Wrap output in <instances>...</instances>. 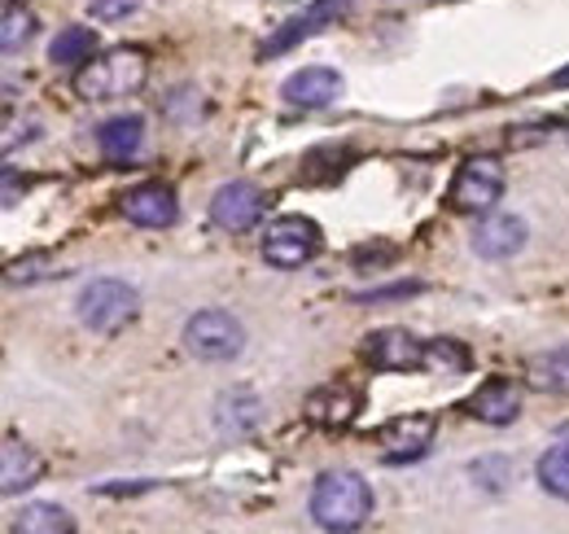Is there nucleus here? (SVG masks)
I'll return each mask as SVG.
<instances>
[{
  "label": "nucleus",
  "instance_id": "1",
  "mask_svg": "<svg viewBox=\"0 0 569 534\" xmlns=\"http://www.w3.org/2000/svg\"><path fill=\"white\" fill-rule=\"evenodd\" d=\"M311 522L320 531H359L372 517V486L359 477L356 468H329L311 486Z\"/></svg>",
  "mask_w": 569,
  "mask_h": 534
},
{
  "label": "nucleus",
  "instance_id": "2",
  "mask_svg": "<svg viewBox=\"0 0 569 534\" xmlns=\"http://www.w3.org/2000/svg\"><path fill=\"white\" fill-rule=\"evenodd\" d=\"M144 79H149V58L141 49H110V53L83 62V70L74 75V88L88 101H119V97L141 92Z\"/></svg>",
  "mask_w": 569,
  "mask_h": 534
},
{
  "label": "nucleus",
  "instance_id": "3",
  "mask_svg": "<svg viewBox=\"0 0 569 534\" xmlns=\"http://www.w3.org/2000/svg\"><path fill=\"white\" fill-rule=\"evenodd\" d=\"M74 316L92 334H119L141 316V294H137V285H128L119 276H97L92 285H83Z\"/></svg>",
  "mask_w": 569,
  "mask_h": 534
},
{
  "label": "nucleus",
  "instance_id": "4",
  "mask_svg": "<svg viewBox=\"0 0 569 534\" xmlns=\"http://www.w3.org/2000/svg\"><path fill=\"white\" fill-rule=\"evenodd\" d=\"M184 350L202 364H228L246 350V325L232 312L207 307V312L184 320Z\"/></svg>",
  "mask_w": 569,
  "mask_h": 534
},
{
  "label": "nucleus",
  "instance_id": "5",
  "mask_svg": "<svg viewBox=\"0 0 569 534\" xmlns=\"http://www.w3.org/2000/svg\"><path fill=\"white\" fill-rule=\"evenodd\" d=\"M320 246H325V233L307 215H277L263 228V259L272 267H281V271L311 264L320 255Z\"/></svg>",
  "mask_w": 569,
  "mask_h": 534
},
{
  "label": "nucleus",
  "instance_id": "6",
  "mask_svg": "<svg viewBox=\"0 0 569 534\" xmlns=\"http://www.w3.org/2000/svg\"><path fill=\"white\" fill-rule=\"evenodd\" d=\"M499 198H503V162L491 158V154L465 158V167L451 180L447 201L456 210H465V215H487V210H496Z\"/></svg>",
  "mask_w": 569,
  "mask_h": 534
},
{
  "label": "nucleus",
  "instance_id": "7",
  "mask_svg": "<svg viewBox=\"0 0 569 534\" xmlns=\"http://www.w3.org/2000/svg\"><path fill=\"white\" fill-rule=\"evenodd\" d=\"M363 364H372L377 373H412V368H426V342L399 325H386V329H372L359 346Z\"/></svg>",
  "mask_w": 569,
  "mask_h": 534
},
{
  "label": "nucleus",
  "instance_id": "8",
  "mask_svg": "<svg viewBox=\"0 0 569 534\" xmlns=\"http://www.w3.org/2000/svg\"><path fill=\"white\" fill-rule=\"evenodd\" d=\"M263 189L250 180H228L211 194V219L223 233H250L263 219Z\"/></svg>",
  "mask_w": 569,
  "mask_h": 534
},
{
  "label": "nucleus",
  "instance_id": "9",
  "mask_svg": "<svg viewBox=\"0 0 569 534\" xmlns=\"http://www.w3.org/2000/svg\"><path fill=\"white\" fill-rule=\"evenodd\" d=\"M526 241H530L526 219H521V215H496V210H487V215L478 219L473 237H469L473 255H478V259H491V264H503V259L521 255Z\"/></svg>",
  "mask_w": 569,
  "mask_h": 534
},
{
  "label": "nucleus",
  "instance_id": "10",
  "mask_svg": "<svg viewBox=\"0 0 569 534\" xmlns=\"http://www.w3.org/2000/svg\"><path fill=\"white\" fill-rule=\"evenodd\" d=\"M433 434H438V421L429 412H408V416H395L381 425L377 443L386 452V461H421L429 447H433Z\"/></svg>",
  "mask_w": 569,
  "mask_h": 534
},
{
  "label": "nucleus",
  "instance_id": "11",
  "mask_svg": "<svg viewBox=\"0 0 569 534\" xmlns=\"http://www.w3.org/2000/svg\"><path fill=\"white\" fill-rule=\"evenodd\" d=\"M123 215L132 219V224H141V228H171L176 219H180V198H176V189L171 185H162V180H144V185H132L123 198Z\"/></svg>",
  "mask_w": 569,
  "mask_h": 534
},
{
  "label": "nucleus",
  "instance_id": "12",
  "mask_svg": "<svg viewBox=\"0 0 569 534\" xmlns=\"http://www.w3.org/2000/svg\"><path fill=\"white\" fill-rule=\"evenodd\" d=\"M281 97L293 110H325L342 97V75L333 67H302L281 83Z\"/></svg>",
  "mask_w": 569,
  "mask_h": 534
},
{
  "label": "nucleus",
  "instance_id": "13",
  "mask_svg": "<svg viewBox=\"0 0 569 534\" xmlns=\"http://www.w3.org/2000/svg\"><path fill=\"white\" fill-rule=\"evenodd\" d=\"M268 416V403L254 390H223L214 403V429L223 438H250Z\"/></svg>",
  "mask_w": 569,
  "mask_h": 534
},
{
  "label": "nucleus",
  "instance_id": "14",
  "mask_svg": "<svg viewBox=\"0 0 569 534\" xmlns=\"http://www.w3.org/2000/svg\"><path fill=\"white\" fill-rule=\"evenodd\" d=\"M347 4H356V0H316L307 13H298V18H289L284 27L272 31V40H263V49H259V58H277V53H289L298 40H307V36H316L325 22H333Z\"/></svg>",
  "mask_w": 569,
  "mask_h": 534
},
{
  "label": "nucleus",
  "instance_id": "15",
  "mask_svg": "<svg viewBox=\"0 0 569 534\" xmlns=\"http://www.w3.org/2000/svg\"><path fill=\"white\" fill-rule=\"evenodd\" d=\"M469 416H478L482 425H512L521 416V390L508 377H491L469 395Z\"/></svg>",
  "mask_w": 569,
  "mask_h": 534
},
{
  "label": "nucleus",
  "instance_id": "16",
  "mask_svg": "<svg viewBox=\"0 0 569 534\" xmlns=\"http://www.w3.org/2000/svg\"><path fill=\"white\" fill-rule=\"evenodd\" d=\"M359 412V390L347 382H329L307 399V421L325 425V429H347Z\"/></svg>",
  "mask_w": 569,
  "mask_h": 534
},
{
  "label": "nucleus",
  "instance_id": "17",
  "mask_svg": "<svg viewBox=\"0 0 569 534\" xmlns=\"http://www.w3.org/2000/svg\"><path fill=\"white\" fill-rule=\"evenodd\" d=\"M97 145H101V154H106L110 162H128V158H137L144 145V119L141 115L106 119V123L97 128Z\"/></svg>",
  "mask_w": 569,
  "mask_h": 534
},
{
  "label": "nucleus",
  "instance_id": "18",
  "mask_svg": "<svg viewBox=\"0 0 569 534\" xmlns=\"http://www.w3.org/2000/svg\"><path fill=\"white\" fill-rule=\"evenodd\" d=\"M40 473H44V461L27 443H18V438L4 443V452H0V491L4 495H18V491L36 486Z\"/></svg>",
  "mask_w": 569,
  "mask_h": 534
},
{
  "label": "nucleus",
  "instance_id": "19",
  "mask_svg": "<svg viewBox=\"0 0 569 534\" xmlns=\"http://www.w3.org/2000/svg\"><path fill=\"white\" fill-rule=\"evenodd\" d=\"M526 382L530 390H543V395H569V346L535 355L526 364Z\"/></svg>",
  "mask_w": 569,
  "mask_h": 534
},
{
  "label": "nucleus",
  "instance_id": "20",
  "mask_svg": "<svg viewBox=\"0 0 569 534\" xmlns=\"http://www.w3.org/2000/svg\"><path fill=\"white\" fill-rule=\"evenodd\" d=\"M92 53H97V31L92 27H62L58 40L49 44V58L58 67H83V62H92Z\"/></svg>",
  "mask_w": 569,
  "mask_h": 534
},
{
  "label": "nucleus",
  "instance_id": "21",
  "mask_svg": "<svg viewBox=\"0 0 569 534\" xmlns=\"http://www.w3.org/2000/svg\"><path fill=\"white\" fill-rule=\"evenodd\" d=\"M13 531H22V534H71L74 517L67 513V508H58V504H27V508L18 513V522H13Z\"/></svg>",
  "mask_w": 569,
  "mask_h": 534
},
{
  "label": "nucleus",
  "instance_id": "22",
  "mask_svg": "<svg viewBox=\"0 0 569 534\" xmlns=\"http://www.w3.org/2000/svg\"><path fill=\"white\" fill-rule=\"evenodd\" d=\"M539 486L557 500H569V438L539 456Z\"/></svg>",
  "mask_w": 569,
  "mask_h": 534
},
{
  "label": "nucleus",
  "instance_id": "23",
  "mask_svg": "<svg viewBox=\"0 0 569 534\" xmlns=\"http://www.w3.org/2000/svg\"><path fill=\"white\" fill-rule=\"evenodd\" d=\"M36 13L31 9H22V4H4V22H0V49L4 53H18V49H27L31 44V36H36Z\"/></svg>",
  "mask_w": 569,
  "mask_h": 534
},
{
  "label": "nucleus",
  "instance_id": "24",
  "mask_svg": "<svg viewBox=\"0 0 569 534\" xmlns=\"http://www.w3.org/2000/svg\"><path fill=\"white\" fill-rule=\"evenodd\" d=\"M426 368H438L442 377L447 373H465L469 368V350L456 337H433V342H426Z\"/></svg>",
  "mask_w": 569,
  "mask_h": 534
},
{
  "label": "nucleus",
  "instance_id": "25",
  "mask_svg": "<svg viewBox=\"0 0 569 534\" xmlns=\"http://www.w3.org/2000/svg\"><path fill=\"white\" fill-rule=\"evenodd\" d=\"M53 271H58V267H53L49 255H27V259H13V264H9L4 280H9V285H18V280L31 285V280H44V276H53Z\"/></svg>",
  "mask_w": 569,
  "mask_h": 534
},
{
  "label": "nucleus",
  "instance_id": "26",
  "mask_svg": "<svg viewBox=\"0 0 569 534\" xmlns=\"http://www.w3.org/2000/svg\"><path fill=\"white\" fill-rule=\"evenodd\" d=\"M137 9V0H88V13L97 18V22H119V18H128Z\"/></svg>",
  "mask_w": 569,
  "mask_h": 534
},
{
  "label": "nucleus",
  "instance_id": "27",
  "mask_svg": "<svg viewBox=\"0 0 569 534\" xmlns=\"http://www.w3.org/2000/svg\"><path fill=\"white\" fill-rule=\"evenodd\" d=\"M421 285H386V289H368V294H356L359 303H386V298H408L417 294Z\"/></svg>",
  "mask_w": 569,
  "mask_h": 534
},
{
  "label": "nucleus",
  "instance_id": "28",
  "mask_svg": "<svg viewBox=\"0 0 569 534\" xmlns=\"http://www.w3.org/2000/svg\"><path fill=\"white\" fill-rule=\"evenodd\" d=\"M18 189H27V180L18 185V171H13V167H4V206H13V201H18Z\"/></svg>",
  "mask_w": 569,
  "mask_h": 534
},
{
  "label": "nucleus",
  "instance_id": "29",
  "mask_svg": "<svg viewBox=\"0 0 569 534\" xmlns=\"http://www.w3.org/2000/svg\"><path fill=\"white\" fill-rule=\"evenodd\" d=\"M552 83H557V88H566V83H569V70H561V75H552Z\"/></svg>",
  "mask_w": 569,
  "mask_h": 534
}]
</instances>
